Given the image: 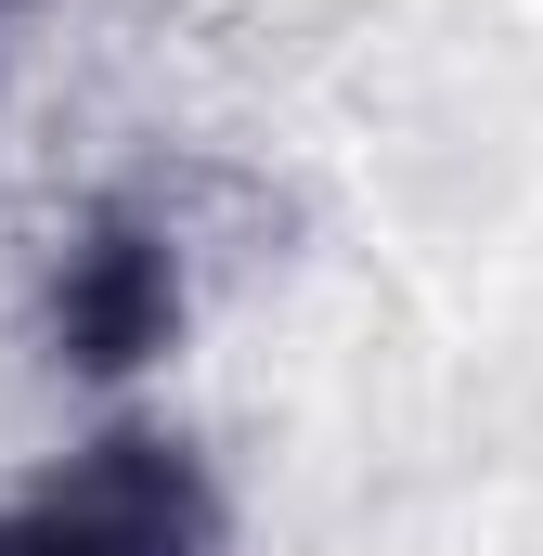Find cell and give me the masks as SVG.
Here are the masks:
<instances>
[{"label": "cell", "instance_id": "1", "mask_svg": "<svg viewBox=\"0 0 543 556\" xmlns=\"http://www.w3.org/2000/svg\"><path fill=\"white\" fill-rule=\"evenodd\" d=\"M0 556H220V505L168 440H91L0 505Z\"/></svg>", "mask_w": 543, "mask_h": 556}, {"label": "cell", "instance_id": "2", "mask_svg": "<svg viewBox=\"0 0 543 556\" xmlns=\"http://www.w3.org/2000/svg\"><path fill=\"white\" fill-rule=\"evenodd\" d=\"M155 337H168V260L142 233L78 247V273H65V350L78 363H142Z\"/></svg>", "mask_w": 543, "mask_h": 556}]
</instances>
